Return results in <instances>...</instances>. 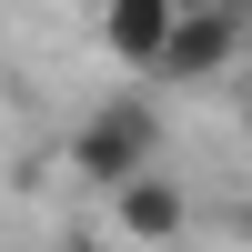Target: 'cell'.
I'll return each mask as SVG.
<instances>
[{"instance_id": "6da1fadb", "label": "cell", "mask_w": 252, "mask_h": 252, "mask_svg": "<svg viewBox=\"0 0 252 252\" xmlns=\"http://www.w3.org/2000/svg\"><path fill=\"white\" fill-rule=\"evenodd\" d=\"M152 161H161V111H152V101H101V111L71 121V172L91 182V192L152 172Z\"/></svg>"}, {"instance_id": "7a4b0ae2", "label": "cell", "mask_w": 252, "mask_h": 252, "mask_svg": "<svg viewBox=\"0 0 252 252\" xmlns=\"http://www.w3.org/2000/svg\"><path fill=\"white\" fill-rule=\"evenodd\" d=\"M252 51V10L242 0H182V20L161 31V51H152V81H222L232 61Z\"/></svg>"}, {"instance_id": "3957f363", "label": "cell", "mask_w": 252, "mask_h": 252, "mask_svg": "<svg viewBox=\"0 0 252 252\" xmlns=\"http://www.w3.org/2000/svg\"><path fill=\"white\" fill-rule=\"evenodd\" d=\"M101 202H111V232L131 242V252H172V242L202 222V202L182 192V182L161 172V161H152V172H131V182H111Z\"/></svg>"}, {"instance_id": "277c9868", "label": "cell", "mask_w": 252, "mask_h": 252, "mask_svg": "<svg viewBox=\"0 0 252 252\" xmlns=\"http://www.w3.org/2000/svg\"><path fill=\"white\" fill-rule=\"evenodd\" d=\"M91 20H101V40H111V61H131V71H152L161 31L182 20V0H91Z\"/></svg>"}, {"instance_id": "5b68a950", "label": "cell", "mask_w": 252, "mask_h": 252, "mask_svg": "<svg viewBox=\"0 0 252 252\" xmlns=\"http://www.w3.org/2000/svg\"><path fill=\"white\" fill-rule=\"evenodd\" d=\"M232 232H242V242H252V202H232Z\"/></svg>"}]
</instances>
